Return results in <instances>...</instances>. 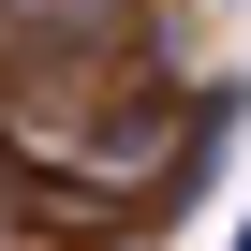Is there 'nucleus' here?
Returning a JSON list of instances; mask_svg holds the SVG:
<instances>
[{"instance_id": "1", "label": "nucleus", "mask_w": 251, "mask_h": 251, "mask_svg": "<svg viewBox=\"0 0 251 251\" xmlns=\"http://www.w3.org/2000/svg\"><path fill=\"white\" fill-rule=\"evenodd\" d=\"M236 118H251V103H236V89H207V103H192V133H177V163H163V177H148V207H163V222H177V207H207V192H222V163H236Z\"/></svg>"}, {"instance_id": "2", "label": "nucleus", "mask_w": 251, "mask_h": 251, "mask_svg": "<svg viewBox=\"0 0 251 251\" xmlns=\"http://www.w3.org/2000/svg\"><path fill=\"white\" fill-rule=\"evenodd\" d=\"M236 251H251V207H236Z\"/></svg>"}]
</instances>
